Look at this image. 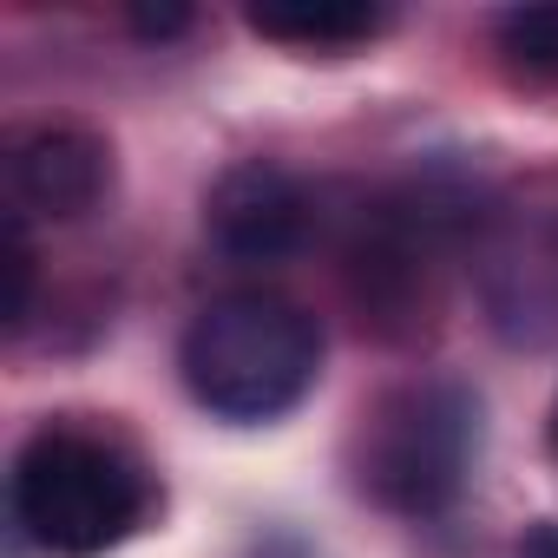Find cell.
I'll list each match as a JSON object with an SVG mask.
<instances>
[{
    "label": "cell",
    "mask_w": 558,
    "mask_h": 558,
    "mask_svg": "<svg viewBox=\"0 0 558 558\" xmlns=\"http://www.w3.org/2000/svg\"><path fill=\"white\" fill-rule=\"evenodd\" d=\"M519 558H558V525H538V532H525Z\"/></svg>",
    "instance_id": "cell-10"
},
{
    "label": "cell",
    "mask_w": 558,
    "mask_h": 558,
    "mask_svg": "<svg viewBox=\"0 0 558 558\" xmlns=\"http://www.w3.org/2000/svg\"><path fill=\"white\" fill-rule=\"evenodd\" d=\"M250 27L263 40H290V47H355L381 27V8H362V0H283V8H250Z\"/></svg>",
    "instance_id": "cell-6"
},
{
    "label": "cell",
    "mask_w": 558,
    "mask_h": 558,
    "mask_svg": "<svg viewBox=\"0 0 558 558\" xmlns=\"http://www.w3.org/2000/svg\"><path fill=\"white\" fill-rule=\"evenodd\" d=\"M499 47L525 73H558V8H512V14H499Z\"/></svg>",
    "instance_id": "cell-7"
},
{
    "label": "cell",
    "mask_w": 558,
    "mask_h": 558,
    "mask_svg": "<svg viewBox=\"0 0 558 558\" xmlns=\"http://www.w3.org/2000/svg\"><path fill=\"white\" fill-rule=\"evenodd\" d=\"M8 178L21 217H86L112 184V151L80 125H40L14 145Z\"/></svg>",
    "instance_id": "cell-5"
},
{
    "label": "cell",
    "mask_w": 558,
    "mask_h": 558,
    "mask_svg": "<svg viewBox=\"0 0 558 558\" xmlns=\"http://www.w3.org/2000/svg\"><path fill=\"white\" fill-rule=\"evenodd\" d=\"M323 336L316 323L269 296V290H230L204 303L178 342V368L197 408L217 421H276L316 388Z\"/></svg>",
    "instance_id": "cell-1"
},
{
    "label": "cell",
    "mask_w": 558,
    "mask_h": 558,
    "mask_svg": "<svg viewBox=\"0 0 558 558\" xmlns=\"http://www.w3.org/2000/svg\"><path fill=\"white\" fill-rule=\"evenodd\" d=\"M8 276H14V290H8V329H21L27 310H34V243H27V217L21 210L8 217Z\"/></svg>",
    "instance_id": "cell-8"
},
{
    "label": "cell",
    "mask_w": 558,
    "mask_h": 558,
    "mask_svg": "<svg viewBox=\"0 0 558 558\" xmlns=\"http://www.w3.org/2000/svg\"><path fill=\"white\" fill-rule=\"evenodd\" d=\"M551 453H558V401H551Z\"/></svg>",
    "instance_id": "cell-11"
},
{
    "label": "cell",
    "mask_w": 558,
    "mask_h": 558,
    "mask_svg": "<svg viewBox=\"0 0 558 558\" xmlns=\"http://www.w3.org/2000/svg\"><path fill=\"white\" fill-rule=\"evenodd\" d=\"M204 230L230 263H283L310 243V191L283 165H236L217 178Z\"/></svg>",
    "instance_id": "cell-4"
},
{
    "label": "cell",
    "mask_w": 558,
    "mask_h": 558,
    "mask_svg": "<svg viewBox=\"0 0 558 558\" xmlns=\"http://www.w3.org/2000/svg\"><path fill=\"white\" fill-rule=\"evenodd\" d=\"M473 453V401L453 381H421L401 388L395 401L375 408L368 440H362V493L381 499L388 512H440Z\"/></svg>",
    "instance_id": "cell-3"
},
{
    "label": "cell",
    "mask_w": 558,
    "mask_h": 558,
    "mask_svg": "<svg viewBox=\"0 0 558 558\" xmlns=\"http://www.w3.org/2000/svg\"><path fill=\"white\" fill-rule=\"evenodd\" d=\"M191 27V8H178V0H165V8H132V34L138 40H171Z\"/></svg>",
    "instance_id": "cell-9"
},
{
    "label": "cell",
    "mask_w": 558,
    "mask_h": 558,
    "mask_svg": "<svg viewBox=\"0 0 558 558\" xmlns=\"http://www.w3.org/2000/svg\"><path fill=\"white\" fill-rule=\"evenodd\" d=\"M14 512L47 551L93 558L138 525L145 486L112 447L80 434H40L14 460Z\"/></svg>",
    "instance_id": "cell-2"
}]
</instances>
